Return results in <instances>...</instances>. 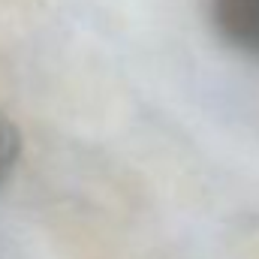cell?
Wrapping results in <instances>:
<instances>
[{
  "label": "cell",
  "instance_id": "cell-1",
  "mask_svg": "<svg viewBox=\"0 0 259 259\" xmlns=\"http://www.w3.org/2000/svg\"><path fill=\"white\" fill-rule=\"evenodd\" d=\"M211 12L226 42L259 58V0H211Z\"/></svg>",
  "mask_w": 259,
  "mask_h": 259
},
{
  "label": "cell",
  "instance_id": "cell-2",
  "mask_svg": "<svg viewBox=\"0 0 259 259\" xmlns=\"http://www.w3.org/2000/svg\"><path fill=\"white\" fill-rule=\"evenodd\" d=\"M21 154V133L15 127V121L9 115L0 112V184L9 178V172L15 169Z\"/></svg>",
  "mask_w": 259,
  "mask_h": 259
}]
</instances>
